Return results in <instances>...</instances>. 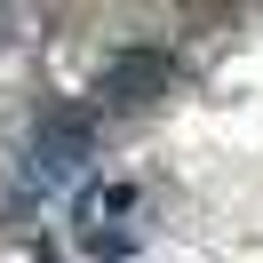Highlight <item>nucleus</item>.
<instances>
[{
  "label": "nucleus",
  "instance_id": "obj_1",
  "mask_svg": "<svg viewBox=\"0 0 263 263\" xmlns=\"http://www.w3.org/2000/svg\"><path fill=\"white\" fill-rule=\"evenodd\" d=\"M80 152H88V136H80V128H56L48 144H32V176H40V183H64L72 167H80Z\"/></svg>",
  "mask_w": 263,
  "mask_h": 263
}]
</instances>
